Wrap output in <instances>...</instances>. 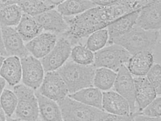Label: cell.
<instances>
[{
  "label": "cell",
  "mask_w": 161,
  "mask_h": 121,
  "mask_svg": "<svg viewBox=\"0 0 161 121\" xmlns=\"http://www.w3.org/2000/svg\"><path fill=\"white\" fill-rule=\"evenodd\" d=\"M20 60L22 79L24 85L33 90L39 89L45 76L41 61L30 55Z\"/></svg>",
  "instance_id": "9"
},
{
  "label": "cell",
  "mask_w": 161,
  "mask_h": 121,
  "mask_svg": "<svg viewBox=\"0 0 161 121\" xmlns=\"http://www.w3.org/2000/svg\"><path fill=\"white\" fill-rule=\"evenodd\" d=\"M96 69L93 64L84 66L70 61L57 71L67 86L68 93L71 94L84 88L93 87Z\"/></svg>",
  "instance_id": "2"
},
{
  "label": "cell",
  "mask_w": 161,
  "mask_h": 121,
  "mask_svg": "<svg viewBox=\"0 0 161 121\" xmlns=\"http://www.w3.org/2000/svg\"><path fill=\"white\" fill-rule=\"evenodd\" d=\"M134 121H161V118H152L137 113L133 118Z\"/></svg>",
  "instance_id": "33"
},
{
  "label": "cell",
  "mask_w": 161,
  "mask_h": 121,
  "mask_svg": "<svg viewBox=\"0 0 161 121\" xmlns=\"http://www.w3.org/2000/svg\"><path fill=\"white\" fill-rule=\"evenodd\" d=\"M0 76L10 86L18 85L22 79L21 60L16 56L6 58L0 70Z\"/></svg>",
  "instance_id": "20"
},
{
  "label": "cell",
  "mask_w": 161,
  "mask_h": 121,
  "mask_svg": "<svg viewBox=\"0 0 161 121\" xmlns=\"http://www.w3.org/2000/svg\"><path fill=\"white\" fill-rule=\"evenodd\" d=\"M16 30L25 42H28L42 33L43 29L34 17L23 14Z\"/></svg>",
  "instance_id": "22"
},
{
  "label": "cell",
  "mask_w": 161,
  "mask_h": 121,
  "mask_svg": "<svg viewBox=\"0 0 161 121\" xmlns=\"http://www.w3.org/2000/svg\"><path fill=\"white\" fill-rule=\"evenodd\" d=\"M0 55L3 57L7 56V54L3 45L2 27L1 26H0Z\"/></svg>",
  "instance_id": "35"
},
{
  "label": "cell",
  "mask_w": 161,
  "mask_h": 121,
  "mask_svg": "<svg viewBox=\"0 0 161 121\" xmlns=\"http://www.w3.org/2000/svg\"><path fill=\"white\" fill-rule=\"evenodd\" d=\"M64 1H18L23 13L32 17L54 9Z\"/></svg>",
  "instance_id": "24"
},
{
  "label": "cell",
  "mask_w": 161,
  "mask_h": 121,
  "mask_svg": "<svg viewBox=\"0 0 161 121\" xmlns=\"http://www.w3.org/2000/svg\"><path fill=\"white\" fill-rule=\"evenodd\" d=\"M140 10L141 9L123 16L109 24L107 27L108 44L111 45L113 40L124 35L134 27Z\"/></svg>",
  "instance_id": "17"
},
{
  "label": "cell",
  "mask_w": 161,
  "mask_h": 121,
  "mask_svg": "<svg viewBox=\"0 0 161 121\" xmlns=\"http://www.w3.org/2000/svg\"><path fill=\"white\" fill-rule=\"evenodd\" d=\"M139 113L142 115L152 118H161V97H156Z\"/></svg>",
  "instance_id": "31"
},
{
  "label": "cell",
  "mask_w": 161,
  "mask_h": 121,
  "mask_svg": "<svg viewBox=\"0 0 161 121\" xmlns=\"http://www.w3.org/2000/svg\"><path fill=\"white\" fill-rule=\"evenodd\" d=\"M57 103L64 121H94L107 113L68 96Z\"/></svg>",
  "instance_id": "4"
},
{
  "label": "cell",
  "mask_w": 161,
  "mask_h": 121,
  "mask_svg": "<svg viewBox=\"0 0 161 121\" xmlns=\"http://www.w3.org/2000/svg\"><path fill=\"white\" fill-rule=\"evenodd\" d=\"M6 121H22L18 118H6Z\"/></svg>",
  "instance_id": "39"
},
{
  "label": "cell",
  "mask_w": 161,
  "mask_h": 121,
  "mask_svg": "<svg viewBox=\"0 0 161 121\" xmlns=\"http://www.w3.org/2000/svg\"><path fill=\"white\" fill-rule=\"evenodd\" d=\"M18 104L17 97L14 91L4 89L0 97V106L7 117L11 118L15 112Z\"/></svg>",
  "instance_id": "28"
},
{
  "label": "cell",
  "mask_w": 161,
  "mask_h": 121,
  "mask_svg": "<svg viewBox=\"0 0 161 121\" xmlns=\"http://www.w3.org/2000/svg\"><path fill=\"white\" fill-rule=\"evenodd\" d=\"M136 103L141 112L157 97L156 91L145 76L136 77L134 79Z\"/></svg>",
  "instance_id": "16"
},
{
  "label": "cell",
  "mask_w": 161,
  "mask_h": 121,
  "mask_svg": "<svg viewBox=\"0 0 161 121\" xmlns=\"http://www.w3.org/2000/svg\"><path fill=\"white\" fill-rule=\"evenodd\" d=\"M116 76V73L110 69L97 68L95 72L93 85L100 90L107 91L113 87Z\"/></svg>",
  "instance_id": "26"
},
{
  "label": "cell",
  "mask_w": 161,
  "mask_h": 121,
  "mask_svg": "<svg viewBox=\"0 0 161 121\" xmlns=\"http://www.w3.org/2000/svg\"><path fill=\"white\" fill-rule=\"evenodd\" d=\"M131 56L121 46L112 44L95 52L93 65L96 69L103 67L117 72L128 63Z\"/></svg>",
  "instance_id": "6"
},
{
  "label": "cell",
  "mask_w": 161,
  "mask_h": 121,
  "mask_svg": "<svg viewBox=\"0 0 161 121\" xmlns=\"http://www.w3.org/2000/svg\"><path fill=\"white\" fill-rule=\"evenodd\" d=\"M34 17L43 30L46 31L64 33L68 29V25L65 18L55 9L48 10Z\"/></svg>",
  "instance_id": "14"
},
{
  "label": "cell",
  "mask_w": 161,
  "mask_h": 121,
  "mask_svg": "<svg viewBox=\"0 0 161 121\" xmlns=\"http://www.w3.org/2000/svg\"><path fill=\"white\" fill-rule=\"evenodd\" d=\"M38 91L57 103L69 95L67 86L57 71L46 73Z\"/></svg>",
  "instance_id": "8"
},
{
  "label": "cell",
  "mask_w": 161,
  "mask_h": 121,
  "mask_svg": "<svg viewBox=\"0 0 161 121\" xmlns=\"http://www.w3.org/2000/svg\"><path fill=\"white\" fill-rule=\"evenodd\" d=\"M71 44L65 38L58 40L52 50L41 60L46 73L57 71L66 63L71 53Z\"/></svg>",
  "instance_id": "7"
},
{
  "label": "cell",
  "mask_w": 161,
  "mask_h": 121,
  "mask_svg": "<svg viewBox=\"0 0 161 121\" xmlns=\"http://www.w3.org/2000/svg\"><path fill=\"white\" fill-rule=\"evenodd\" d=\"M137 113L127 116L115 115L107 113L105 115L94 121H132Z\"/></svg>",
  "instance_id": "32"
},
{
  "label": "cell",
  "mask_w": 161,
  "mask_h": 121,
  "mask_svg": "<svg viewBox=\"0 0 161 121\" xmlns=\"http://www.w3.org/2000/svg\"><path fill=\"white\" fill-rule=\"evenodd\" d=\"M6 80L0 76V97L4 90V88L6 85Z\"/></svg>",
  "instance_id": "36"
},
{
  "label": "cell",
  "mask_w": 161,
  "mask_h": 121,
  "mask_svg": "<svg viewBox=\"0 0 161 121\" xmlns=\"http://www.w3.org/2000/svg\"><path fill=\"white\" fill-rule=\"evenodd\" d=\"M14 92L18 99L17 118L22 121H37L39 111L34 90L25 85H18L14 86Z\"/></svg>",
  "instance_id": "5"
},
{
  "label": "cell",
  "mask_w": 161,
  "mask_h": 121,
  "mask_svg": "<svg viewBox=\"0 0 161 121\" xmlns=\"http://www.w3.org/2000/svg\"><path fill=\"white\" fill-rule=\"evenodd\" d=\"M35 93L39 114L43 121H64L59 106L56 102L43 96L38 91Z\"/></svg>",
  "instance_id": "21"
},
{
  "label": "cell",
  "mask_w": 161,
  "mask_h": 121,
  "mask_svg": "<svg viewBox=\"0 0 161 121\" xmlns=\"http://www.w3.org/2000/svg\"><path fill=\"white\" fill-rule=\"evenodd\" d=\"M150 1H117L112 6H97L71 18H65L68 29L64 35L75 44L98 30L103 29L123 16L139 10Z\"/></svg>",
  "instance_id": "1"
},
{
  "label": "cell",
  "mask_w": 161,
  "mask_h": 121,
  "mask_svg": "<svg viewBox=\"0 0 161 121\" xmlns=\"http://www.w3.org/2000/svg\"><path fill=\"white\" fill-rule=\"evenodd\" d=\"M3 45L7 56H16L19 58L30 55L25 42L14 27H1Z\"/></svg>",
  "instance_id": "12"
},
{
  "label": "cell",
  "mask_w": 161,
  "mask_h": 121,
  "mask_svg": "<svg viewBox=\"0 0 161 121\" xmlns=\"http://www.w3.org/2000/svg\"><path fill=\"white\" fill-rule=\"evenodd\" d=\"M103 110L107 113L120 116L131 114L130 106L127 100L114 91L103 93Z\"/></svg>",
  "instance_id": "15"
},
{
  "label": "cell",
  "mask_w": 161,
  "mask_h": 121,
  "mask_svg": "<svg viewBox=\"0 0 161 121\" xmlns=\"http://www.w3.org/2000/svg\"><path fill=\"white\" fill-rule=\"evenodd\" d=\"M5 58H6L0 55V70H1V67H2L3 62H4Z\"/></svg>",
  "instance_id": "38"
},
{
  "label": "cell",
  "mask_w": 161,
  "mask_h": 121,
  "mask_svg": "<svg viewBox=\"0 0 161 121\" xmlns=\"http://www.w3.org/2000/svg\"><path fill=\"white\" fill-rule=\"evenodd\" d=\"M117 72L114 85L116 92L127 100L132 114L136 108L134 79L125 65L122 66Z\"/></svg>",
  "instance_id": "10"
},
{
  "label": "cell",
  "mask_w": 161,
  "mask_h": 121,
  "mask_svg": "<svg viewBox=\"0 0 161 121\" xmlns=\"http://www.w3.org/2000/svg\"><path fill=\"white\" fill-rule=\"evenodd\" d=\"M153 52H140L132 55L128 62L127 68L131 74L136 77L145 76L153 65Z\"/></svg>",
  "instance_id": "18"
},
{
  "label": "cell",
  "mask_w": 161,
  "mask_h": 121,
  "mask_svg": "<svg viewBox=\"0 0 161 121\" xmlns=\"http://www.w3.org/2000/svg\"><path fill=\"white\" fill-rule=\"evenodd\" d=\"M6 116L0 106V121H6Z\"/></svg>",
  "instance_id": "37"
},
{
  "label": "cell",
  "mask_w": 161,
  "mask_h": 121,
  "mask_svg": "<svg viewBox=\"0 0 161 121\" xmlns=\"http://www.w3.org/2000/svg\"><path fill=\"white\" fill-rule=\"evenodd\" d=\"M57 41V39L55 34L44 32L27 43L25 46L31 56L38 59H42L52 50Z\"/></svg>",
  "instance_id": "13"
},
{
  "label": "cell",
  "mask_w": 161,
  "mask_h": 121,
  "mask_svg": "<svg viewBox=\"0 0 161 121\" xmlns=\"http://www.w3.org/2000/svg\"><path fill=\"white\" fill-rule=\"evenodd\" d=\"M70 56L72 61L80 65L88 66L94 63V54L86 46H75L71 50Z\"/></svg>",
  "instance_id": "27"
},
{
  "label": "cell",
  "mask_w": 161,
  "mask_h": 121,
  "mask_svg": "<svg viewBox=\"0 0 161 121\" xmlns=\"http://www.w3.org/2000/svg\"><path fill=\"white\" fill-rule=\"evenodd\" d=\"M108 40L109 35L107 29H102L89 36L86 46L92 52H96L104 48Z\"/></svg>",
  "instance_id": "29"
},
{
  "label": "cell",
  "mask_w": 161,
  "mask_h": 121,
  "mask_svg": "<svg viewBox=\"0 0 161 121\" xmlns=\"http://www.w3.org/2000/svg\"><path fill=\"white\" fill-rule=\"evenodd\" d=\"M136 25L146 30H158L161 26V1H151L141 9Z\"/></svg>",
  "instance_id": "11"
},
{
  "label": "cell",
  "mask_w": 161,
  "mask_h": 121,
  "mask_svg": "<svg viewBox=\"0 0 161 121\" xmlns=\"http://www.w3.org/2000/svg\"><path fill=\"white\" fill-rule=\"evenodd\" d=\"M18 1H0V26L14 27L18 25L23 12Z\"/></svg>",
  "instance_id": "19"
},
{
  "label": "cell",
  "mask_w": 161,
  "mask_h": 121,
  "mask_svg": "<svg viewBox=\"0 0 161 121\" xmlns=\"http://www.w3.org/2000/svg\"><path fill=\"white\" fill-rule=\"evenodd\" d=\"M159 36L158 30H146L135 25L127 33L113 40L111 45L121 46L132 56L140 52H153Z\"/></svg>",
  "instance_id": "3"
},
{
  "label": "cell",
  "mask_w": 161,
  "mask_h": 121,
  "mask_svg": "<svg viewBox=\"0 0 161 121\" xmlns=\"http://www.w3.org/2000/svg\"><path fill=\"white\" fill-rule=\"evenodd\" d=\"M93 1L68 0L64 1L57 6V10L63 16L78 15L96 7Z\"/></svg>",
  "instance_id": "25"
},
{
  "label": "cell",
  "mask_w": 161,
  "mask_h": 121,
  "mask_svg": "<svg viewBox=\"0 0 161 121\" xmlns=\"http://www.w3.org/2000/svg\"><path fill=\"white\" fill-rule=\"evenodd\" d=\"M68 96L87 106L103 110V93L93 87L84 88Z\"/></svg>",
  "instance_id": "23"
},
{
  "label": "cell",
  "mask_w": 161,
  "mask_h": 121,
  "mask_svg": "<svg viewBox=\"0 0 161 121\" xmlns=\"http://www.w3.org/2000/svg\"><path fill=\"white\" fill-rule=\"evenodd\" d=\"M117 1H109V0H97L93 1V3L96 6H102V7H107L114 5Z\"/></svg>",
  "instance_id": "34"
},
{
  "label": "cell",
  "mask_w": 161,
  "mask_h": 121,
  "mask_svg": "<svg viewBox=\"0 0 161 121\" xmlns=\"http://www.w3.org/2000/svg\"><path fill=\"white\" fill-rule=\"evenodd\" d=\"M146 78L155 89L158 95L161 93V67L158 63L153 65L146 74Z\"/></svg>",
  "instance_id": "30"
}]
</instances>
